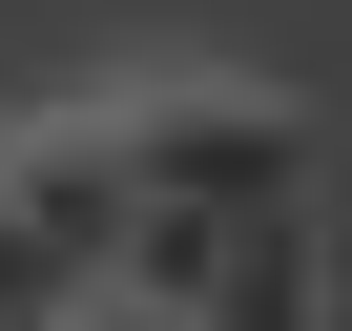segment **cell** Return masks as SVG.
Listing matches in <instances>:
<instances>
[{
	"mask_svg": "<svg viewBox=\"0 0 352 331\" xmlns=\"http://www.w3.org/2000/svg\"><path fill=\"white\" fill-rule=\"evenodd\" d=\"M63 331H187V290H124L104 269V290H63Z\"/></svg>",
	"mask_w": 352,
	"mask_h": 331,
	"instance_id": "5b68a950",
	"label": "cell"
},
{
	"mask_svg": "<svg viewBox=\"0 0 352 331\" xmlns=\"http://www.w3.org/2000/svg\"><path fill=\"white\" fill-rule=\"evenodd\" d=\"M0 187H21V228L104 290L124 269V228H145V187H124V145H104V104H42V124H0Z\"/></svg>",
	"mask_w": 352,
	"mask_h": 331,
	"instance_id": "7a4b0ae2",
	"label": "cell"
},
{
	"mask_svg": "<svg viewBox=\"0 0 352 331\" xmlns=\"http://www.w3.org/2000/svg\"><path fill=\"white\" fill-rule=\"evenodd\" d=\"M42 331H63V310H42Z\"/></svg>",
	"mask_w": 352,
	"mask_h": 331,
	"instance_id": "8992f818",
	"label": "cell"
},
{
	"mask_svg": "<svg viewBox=\"0 0 352 331\" xmlns=\"http://www.w3.org/2000/svg\"><path fill=\"white\" fill-rule=\"evenodd\" d=\"M63 290H83V269H63V249H42V228H21V187H0V331H42V310H63Z\"/></svg>",
	"mask_w": 352,
	"mask_h": 331,
	"instance_id": "277c9868",
	"label": "cell"
},
{
	"mask_svg": "<svg viewBox=\"0 0 352 331\" xmlns=\"http://www.w3.org/2000/svg\"><path fill=\"white\" fill-rule=\"evenodd\" d=\"M311 249H331V207H249V228L208 249L187 331H311Z\"/></svg>",
	"mask_w": 352,
	"mask_h": 331,
	"instance_id": "3957f363",
	"label": "cell"
},
{
	"mask_svg": "<svg viewBox=\"0 0 352 331\" xmlns=\"http://www.w3.org/2000/svg\"><path fill=\"white\" fill-rule=\"evenodd\" d=\"M104 145H124L145 207H208V228H249V207H331V124H311L290 83H124Z\"/></svg>",
	"mask_w": 352,
	"mask_h": 331,
	"instance_id": "6da1fadb",
	"label": "cell"
}]
</instances>
